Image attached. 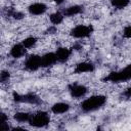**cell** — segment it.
I'll use <instances>...</instances> for the list:
<instances>
[{"instance_id":"13","label":"cell","mask_w":131,"mask_h":131,"mask_svg":"<svg viewBox=\"0 0 131 131\" xmlns=\"http://www.w3.org/2000/svg\"><path fill=\"white\" fill-rule=\"evenodd\" d=\"M70 110V104L66 102H56L51 106V112L55 115L64 114Z\"/></svg>"},{"instance_id":"25","label":"cell","mask_w":131,"mask_h":131,"mask_svg":"<svg viewBox=\"0 0 131 131\" xmlns=\"http://www.w3.org/2000/svg\"><path fill=\"white\" fill-rule=\"evenodd\" d=\"M64 1H66V0H54V2H55L57 5H60V4H62Z\"/></svg>"},{"instance_id":"14","label":"cell","mask_w":131,"mask_h":131,"mask_svg":"<svg viewBox=\"0 0 131 131\" xmlns=\"http://www.w3.org/2000/svg\"><path fill=\"white\" fill-rule=\"evenodd\" d=\"M83 11V7L80 5H72L63 10V14L66 16H74Z\"/></svg>"},{"instance_id":"7","label":"cell","mask_w":131,"mask_h":131,"mask_svg":"<svg viewBox=\"0 0 131 131\" xmlns=\"http://www.w3.org/2000/svg\"><path fill=\"white\" fill-rule=\"evenodd\" d=\"M69 88H70V93L74 98L84 97L86 95V93L88 92L87 87L84 85H80V84H73Z\"/></svg>"},{"instance_id":"9","label":"cell","mask_w":131,"mask_h":131,"mask_svg":"<svg viewBox=\"0 0 131 131\" xmlns=\"http://www.w3.org/2000/svg\"><path fill=\"white\" fill-rule=\"evenodd\" d=\"M57 61L56 54L53 52H48L45 53L44 55L41 56V68H48L54 64Z\"/></svg>"},{"instance_id":"17","label":"cell","mask_w":131,"mask_h":131,"mask_svg":"<svg viewBox=\"0 0 131 131\" xmlns=\"http://www.w3.org/2000/svg\"><path fill=\"white\" fill-rule=\"evenodd\" d=\"M130 3V0H111V4L113 7L118 9H123L127 7Z\"/></svg>"},{"instance_id":"22","label":"cell","mask_w":131,"mask_h":131,"mask_svg":"<svg viewBox=\"0 0 131 131\" xmlns=\"http://www.w3.org/2000/svg\"><path fill=\"white\" fill-rule=\"evenodd\" d=\"M0 117H1V124L7 123V120H8V118H7V116H6L4 113H2V114L0 115Z\"/></svg>"},{"instance_id":"18","label":"cell","mask_w":131,"mask_h":131,"mask_svg":"<svg viewBox=\"0 0 131 131\" xmlns=\"http://www.w3.org/2000/svg\"><path fill=\"white\" fill-rule=\"evenodd\" d=\"M36 42H37V38H35V37H28V38L24 39L21 43H23V45L27 49H29V48H32L33 46H35Z\"/></svg>"},{"instance_id":"2","label":"cell","mask_w":131,"mask_h":131,"mask_svg":"<svg viewBox=\"0 0 131 131\" xmlns=\"http://www.w3.org/2000/svg\"><path fill=\"white\" fill-rule=\"evenodd\" d=\"M131 79V64L125 67L123 70L118 72H112L105 77V81H110L113 83L125 82Z\"/></svg>"},{"instance_id":"5","label":"cell","mask_w":131,"mask_h":131,"mask_svg":"<svg viewBox=\"0 0 131 131\" xmlns=\"http://www.w3.org/2000/svg\"><path fill=\"white\" fill-rule=\"evenodd\" d=\"M93 32V28L92 26H85V25H79L76 26L75 28H73L71 30V36L74 38H87L89 37Z\"/></svg>"},{"instance_id":"16","label":"cell","mask_w":131,"mask_h":131,"mask_svg":"<svg viewBox=\"0 0 131 131\" xmlns=\"http://www.w3.org/2000/svg\"><path fill=\"white\" fill-rule=\"evenodd\" d=\"M63 16H64V14H62L61 12H54V13L50 14L49 19H50V23L51 24H53V25H59V24L62 23Z\"/></svg>"},{"instance_id":"12","label":"cell","mask_w":131,"mask_h":131,"mask_svg":"<svg viewBox=\"0 0 131 131\" xmlns=\"http://www.w3.org/2000/svg\"><path fill=\"white\" fill-rule=\"evenodd\" d=\"M71 53H72L71 49H69L67 47H59V48H57V50L55 52L56 57H57V61H59V62H66L70 58Z\"/></svg>"},{"instance_id":"24","label":"cell","mask_w":131,"mask_h":131,"mask_svg":"<svg viewBox=\"0 0 131 131\" xmlns=\"http://www.w3.org/2000/svg\"><path fill=\"white\" fill-rule=\"evenodd\" d=\"M124 95L127 96V97H131V87H129V88L124 92Z\"/></svg>"},{"instance_id":"10","label":"cell","mask_w":131,"mask_h":131,"mask_svg":"<svg viewBox=\"0 0 131 131\" xmlns=\"http://www.w3.org/2000/svg\"><path fill=\"white\" fill-rule=\"evenodd\" d=\"M94 71V64L92 62L88 61H83L80 62L76 66L75 68V73L77 74H83V73H91Z\"/></svg>"},{"instance_id":"20","label":"cell","mask_w":131,"mask_h":131,"mask_svg":"<svg viewBox=\"0 0 131 131\" xmlns=\"http://www.w3.org/2000/svg\"><path fill=\"white\" fill-rule=\"evenodd\" d=\"M123 36L125 38H131V26L125 27V29L123 31Z\"/></svg>"},{"instance_id":"3","label":"cell","mask_w":131,"mask_h":131,"mask_svg":"<svg viewBox=\"0 0 131 131\" xmlns=\"http://www.w3.org/2000/svg\"><path fill=\"white\" fill-rule=\"evenodd\" d=\"M50 122V117L49 115L46 113V112H38L34 115H32L30 121H29V124L33 127H36V128H43V127H46Z\"/></svg>"},{"instance_id":"11","label":"cell","mask_w":131,"mask_h":131,"mask_svg":"<svg viewBox=\"0 0 131 131\" xmlns=\"http://www.w3.org/2000/svg\"><path fill=\"white\" fill-rule=\"evenodd\" d=\"M26 50H27V48L23 45V43L14 44L10 49V55L13 58H20L26 54Z\"/></svg>"},{"instance_id":"15","label":"cell","mask_w":131,"mask_h":131,"mask_svg":"<svg viewBox=\"0 0 131 131\" xmlns=\"http://www.w3.org/2000/svg\"><path fill=\"white\" fill-rule=\"evenodd\" d=\"M31 117H32V115H30L29 113H25V112L15 113L14 116H13L14 120H15L16 122H18V123H26V122L29 123Z\"/></svg>"},{"instance_id":"21","label":"cell","mask_w":131,"mask_h":131,"mask_svg":"<svg viewBox=\"0 0 131 131\" xmlns=\"http://www.w3.org/2000/svg\"><path fill=\"white\" fill-rule=\"evenodd\" d=\"M12 16H13L15 19H21L25 15H24V13L20 12V11H14V12L12 13Z\"/></svg>"},{"instance_id":"23","label":"cell","mask_w":131,"mask_h":131,"mask_svg":"<svg viewBox=\"0 0 131 131\" xmlns=\"http://www.w3.org/2000/svg\"><path fill=\"white\" fill-rule=\"evenodd\" d=\"M55 31H56L55 27H50V28L47 29L46 33H47V34H53V33H55Z\"/></svg>"},{"instance_id":"6","label":"cell","mask_w":131,"mask_h":131,"mask_svg":"<svg viewBox=\"0 0 131 131\" xmlns=\"http://www.w3.org/2000/svg\"><path fill=\"white\" fill-rule=\"evenodd\" d=\"M25 68L29 71H37L41 68V56L37 54L30 55L25 61Z\"/></svg>"},{"instance_id":"4","label":"cell","mask_w":131,"mask_h":131,"mask_svg":"<svg viewBox=\"0 0 131 131\" xmlns=\"http://www.w3.org/2000/svg\"><path fill=\"white\" fill-rule=\"evenodd\" d=\"M13 100L21 103H30V104H39L41 102V98L35 93H27L25 95L13 92Z\"/></svg>"},{"instance_id":"8","label":"cell","mask_w":131,"mask_h":131,"mask_svg":"<svg viewBox=\"0 0 131 131\" xmlns=\"http://www.w3.org/2000/svg\"><path fill=\"white\" fill-rule=\"evenodd\" d=\"M28 10L32 15H41L46 12L47 6H46V4H44L42 2H36V3L31 4L28 7Z\"/></svg>"},{"instance_id":"1","label":"cell","mask_w":131,"mask_h":131,"mask_svg":"<svg viewBox=\"0 0 131 131\" xmlns=\"http://www.w3.org/2000/svg\"><path fill=\"white\" fill-rule=\"evenodd\" d=\"M105 102H106V97L104 95H93L83 100L80 106L82 111L88 113V112H93L102 107L105 104Z\"/></svg>"},{"instance_id":"19","label":"cell","mask_w":131,"mask_h":131,"mask_svg":"<svg viewBox=\"0 0 131 131\" xmlns=\"http://www.w3.org/2000/svg\"><path fill=\"white\" fill-rule=\"evenodd\" d=\"M9 78H10V73L8 71H2L1 72V74H0V81H1V83L8 82Z\"/></svg>"}]
</instances>
